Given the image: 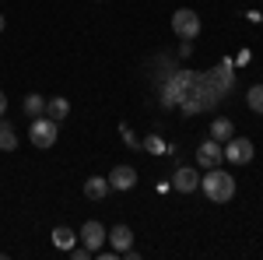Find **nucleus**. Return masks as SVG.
Masks as SVG:
<instances>
[{
  "label": "nucleus",
  "mask_w": 263,
  "mask_h": 260,
  "mask_svg": "<svg viewBox=\"0 0 263 260\" xmlns=\"http://www.w3.org/2000/svg\"><path fill=\"white\" fill-rule=\"evenodd\" d=\"M200 71H190V67H179V71H172L168 81L162 84V106L165 109H179V102H186L193 95V88L200 84Z\"/></svg>",
  "instance_id": "nucleus-1"
},
{
  "label": "nucleus",
  "mask_w": 263,
  "mask_h": 260,
  "mask_svg": "<svg viewBox=\"0 0 263 260\" xmlns=\"http://www.w3.org/2000/svg\"><path fill=\"white\" fill-rule=\"evenodd\" d=\"M200 190L207 194V200L228 204V200L235 197V176L224 172L221 165H214V169H207V176H200Z\"/></svg>",
  "instance_id": "nucleus-2"
},
{
  "label": "nucleus",
  "mask_w": 263,
  "mask_h": 260,
  "mask_svg": "<svg viewBox=\"0 0 263 260\" xmlns=\"http://www.w3.org/2000/svg\"><path fill=\"white\" fill-rule=\"evenodd\" d=\"M57 134H60V123L49 120L46 113H42V116H35V120L28 123V141H32L35 148H42V151L57 144Z\"/></svg>",
  "instance_id": "nucleus-3"
},
{
  "label": "nucleus",
  "mask_w": 263,
  "mask_h": 260,
  "mask_svg": "<svg viewBox=\"0 0 263 260\" xmlns=\"http://www.w3.org/2000/svg\"><path fill=\"white\" fill-rule=\"evenodd\" d=\"M172 32H176L179 39H197V36H200V14L190 11V7H179V11L172 14Z\"/></svg>",
  "instance_id": "nucleus-4"
},
{
  "label": "nucleus",
  "mask_w": 263,
  "mask_h": 260,
  "mask_svg": "<svg viewBox=\"0 0 263 260\" xmlns=\"http://www.w3.org/2000/svg\"><path fill=\"white\" fill-rule=\"evenodd\" d=\"M253 141L249 137H228L224 141V162H232V165H249L253 162Z\"/></svg>",
  "instance_id": "nucleus-5"
},
{
  "label": "nucleus",
  "mask_w": 263,
  "mask_h": 260,
  "mask_svg": "<svg viewBox=\"0 0 263 260\" xmlns=\"http://www.w3.org/2000/svg\"><path fill=\"white\" fill-rule=\"evenodd\" d=\"M221 162H224V144L221 141L207 137L200 148H197V165H200V169H214V165H221Z\"/></svg>",
  "instance_id": "nucleus-6"
},
{
  "label": "nucleus",
  "mask_w": 263,
  "mask_h": 260,
  "mask_svg": "<svg viewBox=\"0 0 263 260\" xmlns=\"http://www.w3.org/2000/svg\"><path fill=\"white\" fill-rule=\"evenodd\" d=\"M105 232H109V229H105L102 221H84V229L78 232V242H81V246H88L91 253H99L102 242H105Z\"/></svg>",
  "instance_id": "nucleus-7"
},
{
  "label": "nucleus",
  "mask_w": 263,
  "mask_h": 260,
  "mask_svg": "<svg viewBox=\"0 0 263 260\" xmlns=\"http://www.w3.org/2000/svg\"><path fill=\"white\" fill-rule=\"evenodd\" d=\"M105 180H109L112 190H134V186H137V169H134V165H116Z\"/></svg>",
  "instance_id": "nucleus-8"
},
{
  "label": "nucleus",
  "mask_w": 263,
  "mask_h": 260,
  "mask_svg": "<svg viewBox=\"0 0 263 260\" xmlns=\"http://www.w3.org/2000/svg\"><path fill=\"white\" fill-rule=\"evenodd\" d=\"M172 186H176L179 194H193V190L200 186V176H197V169H193V165H179V169L172 172Z\"/></svg>",
  "instance_id": "nucleus-9"
},
{
  "label": "nucleus",
  "mask_w": 263,
  "mask_h": 260,
  "mask_svg": "<svg viewBox=\"0 0 263 260\" xmlns=\"http://www.w3.org/2000/svg\"><path fill=\"white\" fill-rule=\"evenodd\" d=\"M207 78H211V84H218L221 92H228L235 84V67H232V60H221L214 71H207Z\"/></svg>",
  "instance_id": "nucleus-10"
},
{
  "label": "nucleus",
  "mask_w": 263,
  "mask_h": 260,
  "mask_svg": "<svg viewBox=\"0 0 263 260\" xmlns=\"http://www.w3.org/2000/svg\"><path fill=\"white\" fill-rule=\"evenodd\" d=\"M105 239L112 242V250H130L134 246V229L130 225H112V232H105Z\"/></svg>",
  "instance_id": "nucleus-11"
},
{
  "label": "nucleus",
  "mask_w": 263,
  "mask_h": 260,
  "mask_svg": "<svg viewBox=\"0 0 263 260\" xmlns=\"http://www.w3.org/2000/svg\"><path fill=\"white\" fill-rule=\"evenodd\" d=\"M109 190H112V186H109L105 176H88V180H84V197L88 200H105Z\"/></svg>",
  "instance_id": "nucleus-12"
},
{
  "label": "nucleus",
  "mask_w": 263,
  "mask_h": 260,
  "mask_svg": "<svg viewBox=\"0 0 263 260\" xmlns=\"http://www.w3.org/2000/svg\"><path fill=\"white\" fill-rule=\"evenodd\" d=\"M46 116H49V120H57V123H63L67 116H70V102L63 99V95H57V99H46Z\"/></svg>",
  "instance_id": "nucleus-13"
},
{
  "label": "nucleus",
  "mask_w": 263,
  "mask_h": 260,
  "mask_svg": "<svg viewBox=\"0 0 263 260\" xmlns=\"http://www.w3.org/2000/svg\"><path fill=\"white\" fill-rule=\"evenodd\" d=\"M141 148L147 151V155H155V159H158V155H172V151H176V148H172V144H165L158 134H147V137L141 141Z\"/></svg>",
  "instance_id": "nucleus-14"
},
{
  "label": "nucleus",
  "mask_w": 263,
  "mask_h": 260,
  "mask_svg": "<svg viewBox=\"0 0 263 260\" xmlns=\"http://www.w3.org/2000/svg\"><path fill=\"white\" fill-rule=\"evenodd\" d=\"M211 137H214V141H221V144H224L228 137H235V123L228 120V116H218V120L211 123Z\"/></svg>",
  "instance_id": "nucleus-15"
},
{
  "label": "nucleus",
  "mask_w": 263,
  "mask_h": 260,
  "mask_svg": "<svg viewBox=\"0 0 263 260\" xmlns=\"http://www.w3.org/2000/svg\"><path fill=\"white\" fill-rule=\"evenodd\" d=\"M74 242H78V232H74V229H67V225H57V229H53V246H57V250H70Z\"/></svg>",
  "instance_id": "nucleus-16"
},
{
  "label": "nucleus",
  "mask_w": 263,
  "mask_h": 260,
  "mask_svg": "<svg viewBox=\"0 0 263 260\" xmlns=\"http://www.w3.org/2000/svg\"><path fill=\"white\" fill-rule=\"evenodd\" d=\"M14 148H18V134H14L11 123H4V116H0V151H14Z\"/></svg>",
  "instance_id": "nucleus-17"
},
{
  "label": "nucleus",
  "mask_w": 263,
  "mask_h": 260,
  "mask_svg": "<svg viewBox=\"0 0 263 260\" xmlns=\"http://www.w3.org/2000/svg\"><path fill=\"white\" fill-rule=\"evenodd\" d=\"M246 106H249L253 113H260V116H263V84H253V88L246 92Z\"/></svg>",
  "instance_id": "nucleus-18"
},
{
  "label": "nucleus",
  "mask_w": 263,
  "mask_h": 260,
  "mask_svg": "<svg viewBox=\"0 0 263 260\" xmlns=\"http://www.w3.org/2000/svg\"><path fill=\"white\" fill-rule=\"evenodd\" d=\"M25 113L35 120V116H42L46 113V99L42 95H25Z\"/></svg>",
  "instance_id": "nucleus-19"
},
{
  "label": "nucleus",
  "mask_w": 263,
  "mask_h": 260,
  "mask_svg": "<svg viewBox=\"0 0 263 260\" xmlns=\"http://www.w3.org/2000/svg\"><path fill=\"white\" fill-rule=\"evenodd\" d=\"M123 141H126L130 148H137V151H141V141H137L134 134H130V127H126V123H123Z\"/></svg>",
  "instance_id": "nucleus-20"
},
{
  "label": "nucleus",
  "mask_w": 263,
  "mask_h": 260,
  "mask_svg": "<svg viewBox=\"0 0 263 260\" xmlns=\"http://www.w3.org/2000/svg\"><path fill=\"white\" fill-rule=\"evenodd\" d=\"M4 113H7V95L0 92V116H4Z\"/></svg>",
  "instance_id": "nucleus-21"
},
{
  "label": "nucleus",
  "mask_w": 263,
  "mask_h": 260,
  "mask_svg": "<svg viewBox=\"0 0 263 260\" xmlns=\"http://www.w3.org/2000/svg\"><path fill=\"white\" fill-rule=\"evenodd\" d=\"M4 28H7V21H4V14H0V32H4Z\"/></svg>",
  "instance_id": "nucleus-22"
}]
</instances>
